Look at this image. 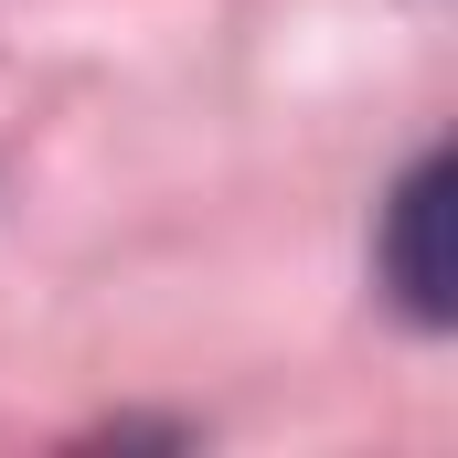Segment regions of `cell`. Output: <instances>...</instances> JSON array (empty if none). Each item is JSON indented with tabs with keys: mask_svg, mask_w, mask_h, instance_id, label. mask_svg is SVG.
Wrapping results in <instances>:
<instances>
[{
	"mask_svg": "<svg viewBox=\"0 0 458 458\" xmlns=\"http://www.w3.org/2000/svg\"><path fill=\"white\" fill-rule=\"evenodd\" d=\"M384 277L416 320H458V160H427L405 192H394V225H384Z\"/></svg>",
	"mask_w": 458,
	"mask_h": 458,
	"instance_id": "6da1fadb",
	"label": "cell"
}]
</instances>
